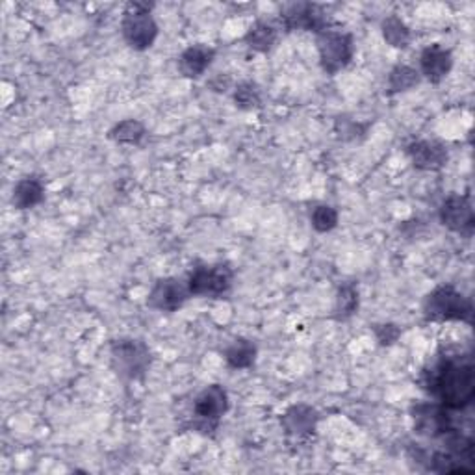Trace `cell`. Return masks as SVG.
<instances>
[{
    "label": "cell",
    "mask_w": 475,
    "mask_h": 475,
    "mask_svg": "<svg viewBox=\"0 0 475 475\" xmlns=\"http://www.w3.org/2000/svg\"><path fill=\"white\" fill-rule=\"evenodd\" d=\"M277 28L268 21H257L246 34V45L260 54L269 52L277 43Z\"/></svg>",
    "instance_id": "cell-19"
},
{
    "label": "cell",
    "mask_w": 475,
    "mask_h": 475,
    "mask_svg": "<svg viewBox=\"0 0 475 475\" xmlns=\"http://www.w3.org/2000/svg\"><path fill=\"white\" fill-rule=\"evenodd\" d=\"M359 288H356L353 282H343L340 284L338 291H336V300H334V311L332 316L338 322H345L351 316L356 314L359 311Z\"/></svg>",
    "instance_id": "cell-18"
},
{
    "label": "cell",
    "mask_w": 475,
    "mask_h": 475,
    "mask_svg": "<svg viewBox=\"0 0 475 475\" xmlns=\"http://www.w3.org/2000/svg\"><path fill=\"white\" fill-rule=\"evenodd\" d=\"M192 293L188 280L178 277H164L158 279L151 288L147 305L160 312H176L178 309L185 307Z\"/></svg>",
    "instance_id": "cell-9"
},
{
    "label": "cell",
    "mask_w": 475,
    "mask_h": 475,
    "mask_svg": "<svg viewBox=\"0 0 475 475\" xmlns=\"http://www.w3.org/2000/svg\"><path fill=\"white\" fill-rule=\"evenodd\" d=\"M422 388L451 412L464 410L475 397V368L471 354L444 351L422 372Z\"/></svg>",
    "instance_id": "cell-1"
},
{
    "label": "cell",
    "mask_w": 475,
    "mask_h": 475,
    "mask_svg": "<svg viewBox=\"0 0 475 475\" xmlns=\"http://www.w3.org/2000/svg\"><path fill=\"white\" fill-rule=\"evenodd\" d=\"M410 416L414 422V433L431 440H444L455 429L451 410L442 406L437 401H424L410 406Z\"/></svg>",
    "instance_id": "cell-6"
},
{
    "label": "cell",
    "mask_w": 475,
    "mask_h": 475,
    "mask_svg": "<svg viewBox=\"0 0 475 475\" xmlns=\"http://www.w3.org/2000/svg\"><path fill=\"white\" fill-rule=\"evenodd\" d=\"M359 127H361V123H354V121H343V125H342V129H338V132H342L340 136L345 140L347 138V134L353 138L354 134H359Z\"/></svg>",
    "instance_id": "cell-26"
},
{
    "label": "cell",
    "mask_w": 475,
    "mask_h": 475,
    "mask_svg": "<svg viewBox=\"0 0 475 475\" xmlns=\"http://www.w3.org/2000/svg\"><path fill=\"white\" fill-rule=\"evenodd\" d=\"M230 86V79L228 77H223V75H217L216 79L210 80V88L214 91H227V88Z\"/></svg>",
    "instance_id": "cell-27"
},
{
    "label": "cell",
    "mask_w": 475,
    "mask_h": 475,
    "mask_svg": "<svg viewBox=\"0 0 475 475\" xmlns=\"http://www.w3.org/2000/svg\"><path fill=\"white\" fill-rule=\"evenodd\" d=\"M438 217L440 223L451 232H457L466 238L473 234L475 214H473L471 199L468 195L451 194L449 197H446L438 208Z\"/></svg>",
    "instance_id": "cell-11"
},
{
    "label": "cell",
    "mask_w": 475,
    "mask_h": 475,
    "mask_svg": "<svg viewBox=\"0 0 475 475\" xmlns=\"http://www.w3.org/2000/svg\"><path fill=\"white\" fill-rule=\"evenodd\" d=\"M234 102L236 106L240 110H246V111H251V110H257L260 108L262 104V95H260V90L257 84L253 82H240L236 88H234Z\"/></svg>",
    "instance_id": "cell-23"
},
{
    "label": "cell",
    "mask_w": 475,
    "mask_h": 475,
    "mask_svg": "<svg viewBox=\"0 0 475 475\" xmlns=\"http://www.w3.org/2000/svg\"><path fill=\"white\" fill-rule=\"evenodd\" d=\"M320 66L327 75H338L343 71L354 56L353 36L342 30H325L316 37Z\"/></svg>",
    "instance_id": "cell-7"
},
{
    "label": "cell",
    "mask_w": 475,
    "mask_h": 475,
    "mask_svg": "<svg viewBox=\"0 0 475 475\" xmlns=\"http://www.w3.org/2000/svg\"><path fill=\"white\" fill-rule=\"evenodd\" d=\"M406 154L412 162V165L420 171H440L448 164V149L431 140H418L412 142L406 147Z\"/></svg>",
    "instance_id": "cell-14"
},
{
    "label": "cell",
    "mask_w": 475,
    "mask_h": 475,
    "mask_svg": "<svg viewBox=\"0 0 475 475\" xmlns=\"http://www.w3.org/2000/svg\"><path fill=\"white\" fill-rule=\"evenodd\" d=\"M121 34L131 48L140 52L151 48L158 37V25L151 14V6L131 3L123 12Z\"/></svg>",
    "instance_id": "cell-5"
},
{
    "label": "cell",
    "mask_w": 475,
    "mask_h": 475,
    "mask_svg": "<svg viewBox=\"0 0 475 475\" xmlns=\"http://www.w3.org/2000/svg\"><path fill=\"white\" fill-rule=\"evenodd\" d=\"M192 297L223 300L234 286V271L228 264H197L188 275Z\"/></svg>",
    "instance_id": "cell-4"
},
{
    "label": "cell",
    "mask_w": 475,
    "mask_h": 475,
    "mask_svg": "<svg viewBox=\"0 0 475 475\" xmlns=\"http://www.w3.org/2000/svg\"><path fill=\"white\" fill-rule=\"evenodd\" d=\"M145 134L147 131L138 119H125V121H119L110 129L108 138L119 145H140Z\"/></svg>",
    "instance_id": "cell-20"
},
{
    "label": "cell",
    "mask_w": 475,
    "mask_h": 475,
    "mask_svg": "<svg viewBox=\"0 0 475 475\" xmlns=\"http://www.w3.org/2000/svg\"><path fill=\"white\" fill-rule=\"evenodd\" d=\"M318 422H320L318 410L307 403H295L288 406L280 418L284 433L297 440L309 438L316 431Z\"/></svg>",
    "instance_id": "cell-12"
},
{
    "label": "cell",
    "mask_w": 475,
    "mask_h": 475,
    "mask_svg": "<svg viewBox=\"0 0 475 475\" xmlns=\"http://www.w3.org/2000/svg\"><path fill=\"white\" fill-rule=\"evenodd\" d=\"M420 84V73L410 66H396L386 80V93L397 95L403 91H408Z\"/></svg>",
    "instance_id": "cell-21"
},
{
    "label": "cell",
    "mask_w": 475,
    "mask_h": 475,
    "mask_svg": "<svg viewBox=\"0 0 475 475\" xmlns=\"http://www.w3.org/2000/svg\"><path fill=\"white\" fill-rule=\"evenodd\" d=\"M453 69V54L449 48L435 43L422 50L420 54V75H424L431 84H440Z\"/></svg>",
    "instance_id": "cell-13"
},
{
    "label": "cell",
    "mask_w": 475,
    "mask_h": 475,
    "mask_svg": "<svg viewBox=\"0 0 475 475\" xmlns=\"http://www.w3.org/2000/svg\"><path fill=\"white\" fill-rule=\"evenodd\" d=\"M228 410V394L221 385H210L194 401V428L205 435L216 431Z\"/></svg>",
    "instance_id": "cell-8"
},
{
    "label": "cell",
    "mask_w": 475,
    "mask_h": 475,
    "mask_svg": "<svg viewBox=\"0 0 475 475\" xmlns=\"http://www.w3.org/2000/svg\"><path fill=\"white\" fill-rule=\"evenodd\" d=\"M280 23L288 32L303 30L316 36L327 30V16L322 6L312 3H290L280 10Z\"/></svg>",
    "instance_id": "cell-10"
},
{
    "label": "cell",
    "mask_w": 475,
    "mask_h": 475,
    "mask_svg": "<svg viewBox=\"0 0 475 475\" xmlns=\"http://www.w3.org/2000/svg\"><path fill=\"white\" fill-rule=\"evenodd\" d=\"M374 332H375V338L381 345H392L394 342H397L401 331L397 325L394 323H381V325H374Z\"/></svg>",
    "instance_id": "cell-25"
},
{
    "label": "cell",
    "mask_w": 475,
    "mask_h": 475,
    "mask_svg": "<svg viewBox=\"0 0 475 475\" xmlns=\"http://www.w3.org/2000/svg\"><path fill=\"white\" fill-rule=\"evenodd\" d=\"M43 199H45V186L37 176L21 178V181L16 185L12 195V203L17 210L36 208L37 205L43 203Z\"/></svg>",
    "instance_id": "cell-16"
},
{
    "label": "cell",
    "mask_w": 475,
    "mask_h": 475,
    "mask_svg": "<svg viewBox=\"0 0 475 475\" xmlns=\"http://www.w3.org/2000/svg\"><path fill=\"white\" fill-rule=\"evenodd\" d=\"M311 223L316 232H331L338 225V210L331 205H318L311 214Z\"/></svg>",
    "instance_id": "cell-24"
},
{
    "label": "cell",
    "mask_w": 475,
    "mask_h": 475,
    "mask_svg": "<svg viewBox=\"0 0 475 475\" xmlns=\"http://www.w3.org/2000/svg\"><path fill=\"white\" fill-rule=\"evenodd\" d=\"M422 312L426 322H435V323L462 322L471 325L473 303L470 297H466L455 286L442 284L426 295Z\"/></svg>",
    "instance_id": "cell-2"
},
{
    "label": "cell",
    "mask_w": 475,
    "mask_h": 475,
    "mask_svg": "<svg viewBox=\"0 0 475 475\" xmlns=\"http://www.w3.org/2000/svg\"><path fill=\"white\" fill-rule=\"evenodd\" d=\"M214 58H216V50L212 47L201 43L192 45L181 54V58H178V71H181L185 79L197 80L212 66Z\"/></svg>",
    "instance_id": "cell-15"
},
{
    "label": "cell",
    "mask_w": 475,
    "mask_h": 475,
    "mask_svg": "<svg viewBox=\"0 0 475 475\" xmlns=\"http://www.w3.org/2000/svg\"><path fill=\"white\" fill-rule=\"evenodd\" d=\"M259 349L248 338H236L225 349V363L232 370H248L255 364Z\"/></svg>",
    "instance_id": "cell-17"
},
{
    "label": "cell",
    "mask_w": 475,
    "mask_h": 475,
    "mask_svg": "<svg viewBox=\"0 0 475 475\" xmlns=\"http://www.w3.org/2000/svg\"><path fill=\"white\" fill-rule=\"evenodd\" d=\"M383 30V37L385 41L394 47V48H405L410 43V30L408 26L397 17V16H390L383 21L381 25Z\"/></svg>",
    "instance_id": "cell-22"
},
{
    "label": "cell",
    "mask_w": 475,
    "mask_h": 475,
    "mask_svg": "<svg viewBox=\"0 0 475 475\" xmlns=\"http://www.w3.org/2000/svg\"><path fill=\"white\" fill-rule=\"evenodd\" d=\"M111 368L123 381H143L153 354L149 345L138 338H117L110 343Z\"/></svg>",
    "instance_id": "cell-3"
}]
</instances>
